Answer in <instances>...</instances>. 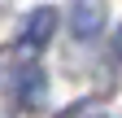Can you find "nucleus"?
<instances>
[{"instance_id": "nucleus-2", "label": "nucleus", "mask_w": 122, "mask_h": 118, "mask_svg": "<svg viewBox=\"0 0 122 118\" xmlns=\"http://www.w3.org/2000/svg\"><path fill=\"white\" fill-rule=\"evenodd\" d=\"M52 31H57V9H52V5H39V9L26 18L22 44H26V48H44V44L52 39Z\"/></svg>"}, {"instance_id": "nucleus-3", "label": "nucleus", "mask_w": 122, "mask_h": 118, "mask_svg": "<svg viewBox=\"0 0 122 118\" xmlns=\"http://www.w3.org/2000/svg\"><path fill=\"white\" fill-rule=\"evenodd\" d=\"M113 57L122 61V22H118V31H113Z\"/></svg>"}, {"instance_id": "nucleus-1", "label": "nucleus", "mask_w": 122, "mask_h": 118, "mask_svg": "<svg viewBox=\"0 0 122 118\" xmlns=\"http://www.w3.org/2000/svg\"><path fill=\"white\" fill-rule=\"evenodd\" d=\"M70 31L74 39H96L105 31V0H74V9H70Z\"/></svg>"}]
</instances>
